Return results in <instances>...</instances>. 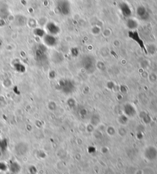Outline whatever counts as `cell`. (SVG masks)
Segmentation results:
<instances>
[{
  "mask_svg": "<svg viewBox=\"0 0 157 174\" xmlns=\"http://www.w3.org/2000/svg\"><path fill=\"white\" fill-rule=\"evenodd\" d=\"M127 26L131 29H134L137 27V23L133 20H129L127 22Z\"/></svg>",
  "mask_w": 157,
  "mask_h": 174,
  "instance_id": "cell-11",
  "label": "cell"
},
{
  "mask_svg": "<svg viewBox=\"0 0 157 174\" xmlns=\"http://www.w3.org/2000/svg\"><path fill=\"white\" fill-rule=\"evenodd\" d=\"M120 9L123 15L125 17H129L131 14V10L129 6L126 3H121L120 4Z\"/></svg>",
  "mask_w": 157,
  "mask_h": 174,
  "instance_id": "cell-10",
  "label": "cell"
},
{
  "mask_svg": "<svg viewBox=\"0 0 157 174\" xmlns=\"http://www.w3.org/2000/svg\"><path fill=\"white\" fill-rule=\"evenodd\" d=\"M46 28L50 34L53 35H53L57 34L60 32L59 27L57 25H56L55 23L52 22L48 23L46 26Z\"/></svg>",
  "mask_w": 157,
  "mask_h": 174,
  "instance_id": "cell-9",
  "label": "cell"
},
{
  "mask_svg": "<svg viewBox=\"0 0 157 174\" xmlns=\"http://www.w3.org/2000/svg\"><path fill=\"white\" fill-rule=\"evenodd\" d=\"M61 87L66 94H71L75 89V84L70 80H65L61 83Z\"/></svg>",
  "mask_w": 157,
  "mask_h": 174,
  "instance_id": "cell-5",
  "label": "cell"
},
{
  "mask_svg": "<svg viewBox=\"0 0 157 174\" xmlns=\"http://www.w3.org/2000/svg\"><path fill=\"white\" fill-rule=\"evenodd\" d=\"M144 155L148 161H152L157 158V150L153 146H149L145 149Z\"/></svg>",
  "mask_w": 157,
  "mask_h": 174,
  "instance_id": "cell-4",
  "label": "cell"
},
{
  "mask_svg": "<svg viewBox=\"0 0 157 174\" xmlns=\"http://www.w3.org/2000/svg\"><path fill=\"white\" fill-rule=\"evenodd\" d=\"M137 15L142 20H146L149 17V14L147 9L143 6H140L137 9Z\"/></svg>",
  "mask_w": 157,
  "mask_h": 174,
  "instance_id": "cell-6",
  "label": "cell"
},
{
  "mask_svg": "<svg viewBox=\"0 0 157 174\" xmlns=\"http://www.w3.org/2000/svg\"><path fill=\"white\" fill-rule=\"evenodd\" d=\"M124 112L127 116L130 117H134L136 113L135 108L130 104H127L124 106Z\"/></svg>",
  "mask_w": 157,
  "mask_h": 174,
  "instance_id": "cell-8",
  "label": "cell"
},
{
  "mask_svg": "<svg viewBox=\"0 0 157 174\" xmlns=\"http://www.w3.org/2000/svg\"><path fill=\"white\" fill-rule=\"evenodd\" d=\"M57 9L63 15H68L71 12L70 3L68 0H59L57 3Z\"/></svg>",
  "mask_w": 157,
  "mask_h": 174,
  "instance_id": "cell-1",
  "label": "cell"
},
{
  "mask_svg": "<svg viewBox=\"0 0 157 174\" xmlns=\"http://www.w3.org/2000/svg\"><path fill=\"white\" fill-rule=\"evenodd\" d=\"M44 41L46 45L50 46H53L57 43V39L54 37V36L51 34H48L45 36L44 37Z\"/></svg>",
  "mask_w": 157,
  "mask_h": 174,
  "instance_id": "cell-7",
  "label": "cell"
},
{
  "mask_svg": "<svg viewBox=\"0 0 157 174\" xmlns=\"http://www.w3.org/2000/svg\"><path fill=\"white\" fill-rule=\"evenodd\" d=\"M82 65L87 72L90 73L93 72L95 67L94 58L90 56H85L82 59Z\"/></svg>",
  "mask_w": 157,
  "mask_h": 174,
  "instance_id": "cell-2",
  "label": "cell"
},
{
  "mask_svg": "<svg viewBox=\"0 0 157 174\" xmlns=\"http://www.w3.org/2000/svg\"><path fill=\"white\" fill-rule=\"evenodd\" d=\"M128 36L134 41H135L141 47V48L145 53V54H147V50L146 47H145L144 41L140 37L139 33L136 31H130L128 32Z\"/></svg>",
  "mask_w": 157,
  "mask_h": 174,
  "instance_id": "cell-3",
  "label": "cell"
}]
</instances>
